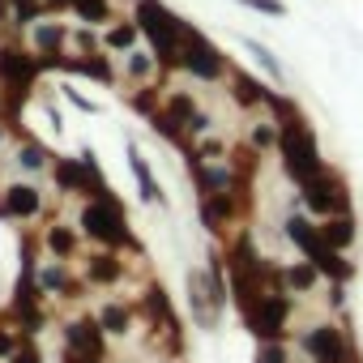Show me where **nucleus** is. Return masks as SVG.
Wrapping results in <instances>:
<instances>
[{
    "label": "nucleus",
    "mask_w": 363,
    "mask_h": 363,
    "mask_svg": "<svg viewBox=\"0 0 363 363\" xmlns=\"http://www.w3.org/2000/svg\"><path fill=\"white\" fill-rule=\"evenodd\" d=\"M133 22L141 26V39L150 43V52H154L158 69H162V73L179 69L189 22L179 18V13H171V9L162 5V0H133Z\"/></svg>",
    "instance_id": "1"
},
{
    "label": "nucleus",
    "mask_w": 363,
    "mask_h": 363,
    "mask_svg": "<svg viewBox=\"0 0 363 363\" xmlns=\"http://www.w3.org/2000/svg\"><path fill=\"white\" fill-rule=\"evenodd\" d=\"M77 231L90 240V244H99V248H116V252H141V244H137V235H133V227H128V214H124V206H120V197L116 193H103V197H86V206H82V214H77Z\"/></svg>",
    "instance_id": "2"
},
{
    "label": "nucleus",
    "mask_w": 363,
    "mask_h": 363,
    "mask_svg": "<svg viewBox=\"0 0 363 363\" xmlns=\"http://www.w3.org/2000/svg\"><path fill=\"white\" fill-rule=\"evenodd\" d=\"M282 231H286V240L295 244V252H299L303 261H312L329 282H350V278H354V265L346 261V252H337V248L325 244L320 223H312L308 210H291L286 223H282Z\"/></svg>",
    "instance_id": "3"
},
{
    "label": "nucleus",
    "mask_w": 363,
    "mask_h": 363,
    "mask_svg": "<svg viewBox=\"0 0 363 363\" xmlns=\"http://www.w3.org/2000/svg\"><path fill=\"white\" fill-rule=\"evenodd\" d=\"M278 154H282V171H286V179H291L295 189H303L312 175H320V171H325L320 141H316V133H312L308 116L278 124Z\"/></svg>",
    "instance_id": "4"
},
{
    "label": "nucleus",
    "mask_w": 363,
    "mask_h": 363,
    "mask_svg": "<svg viewBox=\"0 0 363 363\" xmlns=\"http://www.w3.org/2000/svg\"><path fill=\"white\" fill-rule=\"evenodd\" d=\"M299 210H308L316 223L320 218H333V214H346L350 210V184L337 167H325L320 175H312L308 184L299 189Z\"/></svg>",
    "instance_id": "5"
},
{
    "label": "nucleus",
    "mask_w": 363,
    "mask_h": 363,
    "mask_svg": "<svg viewBox=\"0 0 363 363\" xmlns=\"http://www.w3.org/2000/svg\"><path fill=\"white\" fill-rule=\"evenodd\" d=\"M179 69H184L193 82H210V86L231 77L227 52H223L210 35H201L193 22H189V30H184V56H179Z\"/></svg>",
    "instance_id": "6"
},
{
    "label": "nucleus",
    "mask_w": 363,
    "mask_h": 363,
    "mask_svg": "<svg viewBox=\"0 0 363 363\" xmlns=\"http://www.w3.org/2000/svg\"><path fill=\"white\" fill-rule=\"evenodd\" d=\"M291 312H295V295H291V291H269V295H261V299L244 312V329H248L257 342H286Z\"/></svg>",
    "instance_id": "7"
},
{
    "label": "nucleus",
    "mask_w": 363,
    "mask_h": 363,
    "mask_svg": "<svg viewBox=\"0 0 363 363\" xmlns=\"http://www.w3.org/2000/svg\"><path fill=\"white\" fill-rule=\"evenodd\" d=\"M299 350L308 354V363H350L354 359V346H350V333L333 320H320V325H308L299 333Z\"/></svg>",
    "instance_id": "8"
},
{
    "label": "nucleus",
    "mask_w": 363,
    "mask_h": 363,
    "mask_svg": "<svg viewBox=\"0 0 363 363\" xmlns=\"http://www.w3.org/2000/svg\"><path fill=\"white\" fill-rule=\"evenodd\" d=\"M184 295H189V312H193V325L197 329H206V333H214L218 329V320H223V299H218V291H214V282H210V274L206 269H189V278H184Z\"/></svg>",
    "instance_id": "9"
},
{
    "label": "nucleus",
    "mask_w": 363,
    "mask_h": 363,
    "mask_svg": "<svg viewBox=\"0 0 363 363\" xmlns=\"http://www.w3.org/2000/svg\"><path fill=\"white\" fill-rule=\"evenodd\" d=\"M252 210V201L248 197H240V193H210V197H197V218H201V227L210 231V235H227L235 223H240V214H248Z\"/></svg>",
    "instance_id": "10"
},
{
    "label": "nucleus",
    "mask_w": 363,
    "mask_h": 363,
    "mask_svg": "<svg viewBox=\"0 0 363 363\" xmlns=\"http://www.w3.org/2000/svg\"><path fill=\"white\" fill-rule=\"evenodd\" d=\"M60 337H65V346L69 350H77V354H94V359H107V329L99 325V316H73V320H65L60 325Z\"/></svg>",
    "instance_id": "11"
},
{
    "label": "nucleus",
    "mask_w": 363,
    "mask_h": 363,
    "mask_svg": "<svg viewBox=\"0 0 363 363\" xmlns=\"http://www.w3.org/2000/svg\"><path fill=\"white\" fill-rule=\"evenodd\" d=\"M0 210L13 223H30V218L43 214V193L35 184H26V179H13V184L0 189Z\"/></svg>",
    "instance_id": "12"
},
{
    "label": "nucleus",
    "mask_w": 363,
    "mask_h": 363,
    "mask_svg": "<svg viewBox=\"0 0 363 363\" xmlns=\"http://www.w3.org/2000/svg\"><path fill=\"white\" fill-rule=\"evenodd\" d=\"M65 73L90 77V82H99V86H116V82H120V73H116L107 48H99V52H69V56H65Z\"/></svg>",
    "instance_id": "13"
},
{
    "label": "nucleus",
    "mask_w": 363,
    "mask_h": 363,
    "mask_svg": "<svg viewBox=\"0 0 363 363\" xmlns=\"http://www.w3.org/2000/svg\"><path fill=\"white\" fill-rule=\"evenodd\" d=\"M124 274H128V265H124V252H116V248H99L82 265L86 286H116V282H124Z\"/></svg>",
    "instance_id": "14"
},
{
    "label": "nucleus",
    "mask_w": 363,
    "mask_h": 363,
    "mask_svg": "<svg viewBox=\"0 0 363 363\" xmlns=\"http://www.w3.org/2000/svg\"><path fill=\"white\" fill-rule=\"evenodd\" d=\"M124 154H128V171H133V179H137V193H141V201H145V206H167V197H162V184H158V175H154L150 158L141 154V145H137V141H124Z\"/></svg>",
    "instance_id": "15"
},
{
    "label": "nucleus",
    "mask_w": 363,
    "mask_h": 363,
    "mask_svg": "<svg viewBox=\"0 0 363 363\" xmlns=\"http://www.w3.org/2000/svg\"><path fill=\"white\" fill-rule=\"evenodd\" d=\"M39 286H43V295L82 299V286H86V278H73V274H69V261H48V265L39 269Z\"/></svg>",
    "instance_id": "16"
},
{
    "label": "nucleus",
    "mask_w": 363,
    "mask_h": 363,
    "mask_svg": "<svg viewBox=\"0 0 363 363\" xmlns=\"http://www.w3.org/2000/svg\"><path fill=\"white\" fill-rule=\"evenodd\" d=\"M52 175H56V189H60V193H77V197H90V193H94V189H90V171H86L82 158H60V154H56Z\"/></svg>",
    "instance_id": "17"
},
{
    "label": "nucleus",
    "mask_w": 363,
    "mask_h": 363,
    "mask_svg": "<svg viewBox=\"0 0 363 363\" xmlns=\"http://www.w3.org/2000/svg\"><path fill=\"white\" fill-rule=\"evenodd\" d=\"M227 86H231V99H235V107H244V111H257V107H265V94H269V86H265V82H257L252 73H244V69H231Z\"/></svg>",
    "instance_id": "18"
},
{
    "label": "nucleus",
    "mask_w": 363,
    "mask_h": 363,
    "mask_svg": "<svg viewBox=\"0 0 363 363\" xmlns=\"http://www.w3.org/2000/svg\"><path fill=\"white\" fill-rule=\"evenodd\" d=\"M320 235H325V244H329V248L350 252V248H354V240H359V218H354V210L333 214V218H320Z\"/></svg>",
    "instance_id": "19"
},
{
    "label": "nucleus",
    "mask_w": 363,
    "mask_h": 363,
    "mask_svg": "<svg viewBox=\"0 0 363 363\" xmlns=\"http://www.w3.org/2000/svg\"><path fill=\"white\" fill-rule=\"evenodd\" d=\"M65 43H69V26L65 22H39V26H30V52L35 56H60L65 52Z\"/></svg>",
    "instance_id": "20"
},
{
    "label": "nucleus",
    "mask_w": 363,
    "mask_h": 363,
    "mask_svg": "<svg viewBox=\"0 0 363 363\" xmlns=\"http://www.w3.org/2000/svg\"><path fill=\"white\" fill-rule=\"evenodd\" d=\"M77 248H82V231H73L69 223H48L43 227V252H52L56 261L77 257Z\"/></svg>",
    "instance_id": "21"
},
{
    "label": "nucleus",
    "mask_w": 363,
    "mask_h": 363,
    "mask_svg": "<svg viewBox=\"0 0 363 363\" xmlns=\"http://www.w3.org/2000/svg\"><path fill=\"white\" fill-rule=\"evenodd\" d=\"M124 82H133V86L162 82V69H158V60H154L150 48H133V52L124 56Z\"/></svg>",
    "instance_id": "22"
},
{
    "label": "nucleus",
    "mask_w": 363,
    "mask_h": 363,
    "mask_svg": "<svg viewBox=\"0 0 363 363\" xmlns=\"http://www.w3.org/2000/svg\"><path fill=\"white\" fill-rule=\"evenodd\" d=\"M13 162L35 175V171H48V167H52V154H48V145H43L39 137L26 133V137H18V145H13Z\"/></svg>",
    "instance_id": "23"
},
{
    "label": "nucleus",
    "mask_w": 363,
    "mask_h": 363,
    "mask_svg": "<svg viewBox=\"0 0 363 363\" xmlns=\"http://www.w3.org/2000/svg\"><path fill=\"white\" fill-rule=\"evenodd\" d=\"M94 316H99V325H103L111 337H124V333H133V316H137V308L124 303V299H111V303H103Z\"/></svg>",
    "instance_id": "24"
},
{
    "label": "nucleus",
    "mask_w": 363,
    "mask_h": 363,
    "mask_svg": "<svg viewBox=\"0 0 363 363\" xmlns=\"http://www.w3.org/2000/svg\"><path fill=\"white\" fill-rule=\"evenodd\" d=\"M141 43V26L128 18V22H111L107 30H103V48L111 52V56H128L133 48Z\"/></svg>",
    "instance_id": "25"
},
{
    "label": "nucleus",
    "mask_w": 363,
    "mask_h": 363,
    "mask_svg": "<svg viewBox=\"0 0 363 363\" xmlns=\"http://www.w3.org/2000/svg\"><path fill=\"white\" fill-rule=\"evenodd\" d=\"M282 278H286V291H291V295H308V291L320 286L325 274H320L312 261H291V265H282Z\"/></svg>",
    "instance_id": "26"
},
{
    "label": "nucleus",
    "mask_w": 363,
    "mask_h": 363,
    "mask_svg": "<svg viewBox=\"0 0 363 363\" xmlns=\"http://www.w3.org/2000/svg\"><path fill=\"white\" fill-rule=\"evenodd\" d=\"M73 18L86 26H111L116 22V5L111 0H73Z\"/></svg>",
    "instance_id": "27"
},
{
    "label": "nucleus",
    "mask_w": 363,
    "mask_h": 363,
    "mask_svg": "<svg viewBox=\"0 0 363 363\" xmlns=\"http://www.w3.org/2000/svg\"><path fill=\"white\" fill-rule=\"evenodd\" d=\"M240 43H244V52H248V56H252V60H257V65L265 69V77H269V82H278V86L286 82V73H282V60H278V56H274V52H269V48L261 43V39H252V35H244Z\"/></svg>",
    "instance_id": "28"
},
{
    "label": "nucleus",
    "mask_w": 363,
    "mask_h": 363,
    "mask_svg": "<svg viewBox=\"0 0 363 363\" xmlns=\"http://www.w3.org/2000/svg\"><path fill=\"white\" fill-rule=\"evenodd\" d=\"M162 107H167L179 124H189V120L201 111V107H197V99H193L189 90H167V94H162Z\"/></svg>",
    "instance_id": "29"
},
{
    "label": "nucleus",
    "mask_w": 363,
    "mask_h": 363,
    "mask_svg": "<svg viewBox=\"0 0 363 363\" xmlns=\"http://www.w3.org/2000/svg\"><path fill=\"white\" fill-rule=\"evenodd\" d=\"M265 107H269L274 124H286V120H299V116H303V107H299L291 94H282V90H269V94H265Z\"/></svg>",
    "instance_id": "30"
},
{
    "label": "nucleus",
    "mask_w": 363,
    "mask_h": 363,
    "mask_svg": "<svg viewBox=\"0 0 363 363\" xmlns=\"http://www.w3.org/2000/svg\"><path fill=\"white\" fill-rule=\"evenodd\" d=\"M128 107H133L137 116H145V120H150V116H154V111L162 107V94H158V82H150V86H137V90L128 94Z\"/></svg>",
    "instance_id": "31"
},
{
    "label": "nucleus",
    "mask_w": 363,
    "mask_h": 363,
    "mask_svg": "<svg viewBox=\"0 0 363 363\" xmlns=\"http://www.w3.org/2000/svg\"><path fill=\"white\" fill-rule=\"evenodd\" d=\"M248 145H257L261 154H265V150H278V124H274V120H261V124H252V133H248Z\"/></svg>",
    "instance_id": "32"
},
{
    "label": "nucleus",
    "mask_w": 363,
    "mask_h": 363,
    "mask_svg": "<svg viewBox=\"0 0 363 363\" xmlns=\"http://www.w3.org/2000/svg\"><path fill=\"white\" fill-rule=\"evenodd\" d=\"M252 363H291V350H286V342H257Z\"/></svg>",
    "instance_id": "33"
},
{
    "label": "nucleus",
    "mask_w": 363,
    "mask_h": 363,
    "mask_svg": "<svg viewBox=\"0 0 363 363\" xmlns=\"http://www.w3.org/2000/svg\"><path fill=\"white\" fill-rule=\"evenodd\" d=\"M5 363H43V350H39V342H35V337H26V333H22L18 350H13Z\"/></svg>",
    "instance_id": "34"
},
{
    "label": "nucleus",
    "mask_w": 363,
    "mask_h": 363,
    "mask_svg": "<svg viewBox=\"0 0 363 363\" xmlns=\"http://www.w3.org/2000/svg\"><path fill=\"white\" fill-rule=\"evenodd\" d=\"M244 9H252V13H265V18H286L291 9H286V0H240Z\"/></svg>",
    "instance_id": "35"
},
{
    "label": "nucleus",
    "mask_w": 363,
    "mask_h": 363,
    "mask_svg": "<svg viewBox=\"0 0 363 363\" xmlns=\"http://www.w3.org/2000/svg\"><path fill=\"white\" fill-rule=\"evenodd\" d=\"M60 94H65V99H69V103H73L82 116H99V111H103L94 99H86V94H82V90H73V86H60Z\"/></svg>",
    "instance_id": "36"
},
{
    "label": "nucleus",
    "mask_w": 363,
    "mask_h": 363,
    "mask_svg": "<svg viewBox=\"0 0 363 363\" xmlns=\"http://www.w3.org/2000/svg\"><path fill=\"white\" fill-rule=\"evenodd\" d=\"M193 150H197L201 158H227V154H231V145H223L218 137H201V141H197Z\"/></svg>",
    "instance_id": "37"
},
{
    "label": "nucleus",
    "mask_w": 363,
    "mask_h": 363,
    "mask_svg": "<svg viewBox=\"0 0 363 363\" xmlns=\"http://www.w3.org/2000/svg\"><path fill=\"white\" fill-rule=\"evenodd\" d=\"M73 43H77V52H99V48H103V39L94 35V26H82V30H73Z\"/></svg>",
    "instance_id": "38"
},
{
    "label": "nucleus",
    "mask_w": 363,
    "mask_h": 363,
    "mask_svg": "<svg viewBox=\"0 0 363 363\" xmlns=\"http://www.w3.org/2000/svg\"><path fill=\"white\" fill-rule=\"evenodd\" d=\"M184 128H189V137H206V133L214 128V120H210V111H197V116H193Z\"/></svg>",
    "instance_id": "39"
},
{
    "label": "nucleus",
    "mask_w": 363,
    "mask_h": 363,
    "mask_svg": "<svg viewBox=\"0 0 363 363\" xmlns=\"http://www.w3.org/2000/svg\"><path fill=\"white\" fill-rule=\"evenodd\" d=\"M342 303H346V282H329V308L342 312Z\"/></svg>",
    "instance_id": "40"
},
{
    "label": "nucleus",
    "mask_w": 363,
    "mask_h": 363,
    "mask_svg": "<svg viewBox=\"0 0 363 363\" xmlns=\"http://www.w3.org/2000/svg\"><path fill=\"white\" fill-rule=\"evenodd\" d=\"M60 359H65V363H107V359H94V354H77V350H69V346H65Z\"/></svg>",
    "instance_id": "41"
},
{
    "label": "nucleus",
    "mask_w": 363,
    "mask_h": 363,
    "mask_svg": "<svg viewBox=\"0 0 363 363\" xmlns=\"http://www.w3.org/2000/svg\"><path fill=\"white\" fill-rule=\"evenodd\" d=\"M48 13H73V0H43Z\"/></svg>",
    "instance_id": "42"
},
{
    "label": "nucleus",
    "mask_w": 363,
    "mask_h": 363,
    "mask_svg": "<svg viewBox=\"0 0 363 363\" xmlns=\"http://www.w3.org/2000/svg\"><path fill=\"white\" fill-rule=\"evenodd\" d=\"M5 137H13V133H9V128H5V124H0V145H5Z\"/></svg>",
    "instance_id": "43"
},
{
    "label": "nucleus",
    "mask_w": 363,
    "mask_h": 363,
    "mask_svg": "<svg viewBox=\"0 0 363 363\" xmlns=\"http://www.w3.org/2000/svg\"><path fill=\"white\" fill-rule=\"evenodd\" d=\"M0 124H5V99H0Z\"/></svg>",
    "instance_id": "44"
},
{
    "label": "nucleus",
    "mask_w": 363,
    "mask_h": 363,
    "mask_svg": "<svg viewBox=\"0 0 363 363\" xmlns=\"http://www.w3.org/2000/svg\"><path fill=\"white\" fill-rule=\"evenodd\" d=\"M350 363H359V359H350Z\"/></svg>",
    "instance_id": "45"
}]
</instances>
